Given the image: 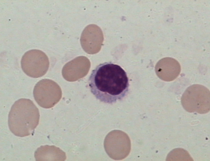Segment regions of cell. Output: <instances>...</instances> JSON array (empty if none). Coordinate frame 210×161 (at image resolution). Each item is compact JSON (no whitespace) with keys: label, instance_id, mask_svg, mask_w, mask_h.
Wrapping results in <instances>:
<instances>
[{"label":"cell","instance_id":"cell-4","mask_svg":"<svg viewBox=\"0 0 210 161\" xmlns=\"http://www.w3.org/2000/svg\"><path fill=\"white\" fill-rule=\"evenodd\" d=\"M21 65L24 72L32 78H38L45 75L49 66L48 58L41 50L33 49L27 51L21 58Z\"/></svg>","mask_w":210,"mask_h":161},{"label":"cell","instance_id":"cell-7","mask_svg":"<svg viewBox=\"0 0 210 161\" xmlns=\"http://www.w3.org/2000/svg\"><path fill=\"white\" fill-rule=\"evenodd\" d=\"M104 36L100 27L95 24L88 25L83 30L80 42L82 48L90 53L99 50L103 44Z\"/></svg>","mask_w":210,"mask_h":161},{"label":"cell","instance_id":"cell-9","mask_svg":"<svg viewBox=\"0 0 210 161\" xmlns=\"http://www.w3.org/2000/svg\"><path fill=\"white\" fill-rule=\"evenodd\" d=\"M36 161H63L66 159L65 153L58 148L53 146H41L35 151Z\"/></svg>","mask_w":210,"mask_h":161},{"label":"cell","instance_id":"cell-3","mask_svg":"<svg viewBox=\"0 0 210 161\" xmlns=\"http://www.w3.org/2000/svg\"><path fill=\"white\" fill-rule=\"evenodd\" d=\"M181 101L183 108L189 112L203 114L210 110V91L201 85L194 84L189 86L183 94Z\"/></svg>","mask_w":210,"mask_h":161},{"label":"cell","instance_id":"cell-6","mask_svg":"<svg viewBox=\"0 0 210 161\" xmlns=\"http://www.w3.org/2000/svg\"><path fill=\"white\" fill-rule=\"evenodd\" d=\"M104 147L109 156L116 160L125 158L130 152V142L128 135L120 131L110 132L104 140Z\"/></svg>","mask_w":210,"mask_h":161},{"label":"cell","instance_id":"cell-5","mask_svg":"<svg viewBox=\"0 0 210 161\" xmlns=\"http://www.w3.org/2000/svg\"><path fill=\"white\" fill-rule=\"evenodd\" d=\"M33 94L38 104L45 108L53 107L59 101L62 96L58 85L48 79H43L37 82L34 87Z\"/></svg>","mask_w":210,"mask_h":161},{"label":"cell","instance_id":"cell-1","mask_svg":"<svg viewBox=\"0 0 210 161\" xmlns=\"http://www.w3.org/2000/svg\"><path fill=\"white\" fill-rule=\"evenodd\" d=\"M88 84L96 99L109 104L125 97L130 85L126 71L120 66L110 62L100 64L92 70Z\"/></svg>","mask_w":210,"mask_h":161},{"label":"cell","instance_id":"cell-2","mask_svg":"<svg viewBox=\"0 0 210 161\" xmlns=\"http://www.w3.org/2000/svg\"><path fill=\"white\" fill-rule=\"evenodd\" d=\"M39 118V109L33 102L29 99H20L15 102L9 112V128L17 136H29L34 133Z\"/></svg>","mask_w":210,"mask_h":161},{"label":"cell","instance_id":"cell-8","mask_svg":"<svg viewBox=\"0 0 210 161\" xmlns=\"http://www.w3.org/2000/svg\"><path fill=\"white\" fill-rule=\"evenodd\" d=\"M158 76L163 80L169 82L175 80L181 71L180 65L175 59L169 57L160 60L156 66Z\"/></svg>","mask_w":210,"mask_h":161}]
</instances>
